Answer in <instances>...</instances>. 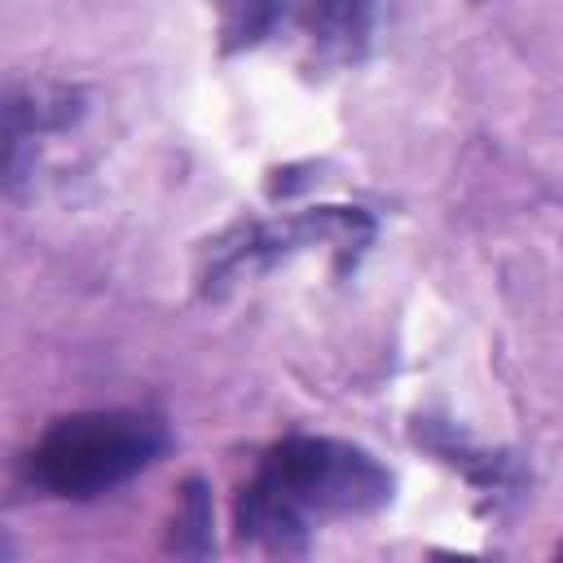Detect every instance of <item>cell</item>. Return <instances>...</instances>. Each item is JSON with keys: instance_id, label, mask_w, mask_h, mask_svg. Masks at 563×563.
<instances>
[{"instance_id": "cell-2", "label": "cell", "mask_w": 563, "mask_h": 563, "mask_svg": "<svg viewBox=\"0 0 563 563\" xmlns=\"http://www.w3.org/2000/svg\"><path fill=\"white\" fill-rule=\"evenodd\" d=\"M172 449L163 418L141 409H84L57 418L26 453V479L48 497H101Z\"/></svg>"}, {"instance_id": "cell-5", "label": "cell", "mask_w": 563, "mask_h": 563, "mask_svg": "<svg viewBox=\"0 0 563 563\" xmlns=\"http://www.w3.org/2000/svg\"><path fill=\"white\" fill-rule=\"evenodd\" d=\"M303 31L321 62L347 66L369 48L374 0H303Z\"/></svg>"}, {"instance_id": "cell-1", "label": "cell", "mask_w": 563, "mask_h": 563, "mask_svg": "<svg viewBox=\"0 0 563 563\" xmlns=\"http://www.w3.org/2000/svg\"><path fill=\"white\" fill-rule=\"evenodd\" d=\"M391 471L361 444L330 435H286L264 449L255 475L238 488L233 528L242 545L303 554L321 519L374 515L391 501Z\"/></svg>"}, {"instance_id": "cell-7", "label": "cell", "mask_w": 563, "mask_h": 563, "mask_svg": "<svg viewBox=\"0 0 563 563\" xmlns=\"http://www.w3.org/2000/svg\"><path fill=\"white\" fill-rule=\"evenodd\" d=\"M216 9H220V48L224 53L255 48L277 22V0H216Z\"/></svg>"}, {"instance_id": "cell-6", "label": "cell", "mask_w": 563, "mask_h": 563, "mask_svg": "<svg viewBox=\"0 0 563 563\" xmlns=\"http://www.w3.org/2000/svg\"><path fill=\"white\" fill-rule=\"evenodd\" d=\"M216 519H211V488L202 475H189L176 488V506H172V523H167V541L163 550L176 559H207L216 550L211 537Z\"/></svg>"}, {"instance_id": "cell-3", "label": "cell", "mask_w": 563, "mask_h": 563, "mask_svg": "<svg viewBox=\"0 0 563 563\" xmlns=\"http://www.w3.org/2000/svg\"><path fill=\"white\" fill-rule=\"evenodd\" d=\"M369 242H374V220L361 207H312V211H299V216H286V220L233 224L224 238H216L207 246L202 290L220 295L238 277L264 273L277 260H286L290 251H303V246H330L334 251V273H347Z\"/></svg>"}, {"instance_id": "cell-4", "label": "cell", "mask_w": 563, "mask_h": 563, "mask_svg": "<svg viewBox=\"0 0 563 563\" xmlns=\"http://www.w3.org/2000/svg\"><path fill=\"white\" fill-rule=\"evenodd\" d=\"M79 114V92L62 84H31V79H0V180L22 172L26 141L66 128Z\"/></svg>"}, {"instance_id": "cell-8", "label": "cell", "mask_w": 563, "mask_h": 563, "mask_svg": "<svg viewBox=\"0 0 563 563\" xmlns=\"http://www.w3.org/2000/svg\"><path fill=\"white\" fill-rule=\"evenodd\" d=\"M13 554H18V545H13V541L0 532V559H13Z\"/></svg>"}]
</instances>
